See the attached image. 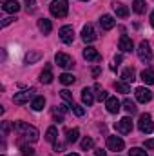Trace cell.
Returning <instances> with one entry per match:
<instances>
[{
    "mask_svg": "<svg viewBox=\"0 0 154 156\" xmlns=\"http://www.w3.org/2000/svg\"><path fill=\"white\" fill-rule=\"evenodd\" d=\"M96 91H98V100H100V102H102V100H107V98H109V96H107V93H105L103 89H100L98 85H96Z\"/></svg>",
    "mask_w": 154,
    "mask_h": 156,
    "instance_id": "cell-36",
    "label": "cell"
},
{
    "mask_svg": "<svg viewBox=\"0 0 154 156\" xmlns=\"http://www.w3.org/2000/svg\"><path fill=\"white\" fill-rule=\"evenodd\" d=\"M134 94H136V100L142 102V104H147V102L152 100V91H149L147 87H138L134 91Z\"/></svg>",
    "mask_w": 154,
    "mask_h": 156,
    "instance_id": "cell-8",
    "label": "cell"
},
{
    "mask_svg": "<svg viewBox=\"0 0 154 156\" xmlns=\"http://www.w3.org/2000/svg\"><path fill=\"white\" fill-rule=\"evenodd\" d=\"M49 11H51V15L56 16V18H64V16H67V13H69L67 0H53L51 5H49Z\"/></svg>",
    "mask_w": 154,
    "mask_h": 156,
    "instance_id": "cell-2",
    "label": "cell"
},
{
    "mask_svg": "<svg viewBox=\"0 0 154 156\" xmlns=\"http://www.w3.org/2000/svg\"><path fill=\"white\" fill-rule=\"evenodd\" d=\"M145 0H134L132 2V9H134V13H138V15H142L143 11H145Z\"/></svg>",
    "mask_w": 154,
    "mask_h": 156,
    "instance_id": "cell-26",
    "label": "cell"
},
{
    "mask_svg": "<svg viewBox=\"0 0 154 156\" xmlns=\"http://www.w3.org/2000/svg\"><path fill=\"white\" fill-rule=\"evenodd\" d=\"M60 94H62V98L65 100V102H69L71 105H73V94L67 91V89H64V91H60Z\"/></svg>",
    "mask_w": 154,
    "mask_h": 156,
    "instance_id": "cell-35",
    "label": "cell"
},
{
    "mask_svg": "<svg viewBox=\"0 0 154 156\" xmlns=\"http://www.w3.org/2000/svg\"><path fill=\"white\" fill-rule=\"evenodd\" d=\"M71 109H73V113H75L76 116H83V115H85V109H83L82 105H76V104H73V105H71Z\"/></svg>",
    "mask_w": 154,
    "mask_h": 156,
    "instance_id": "cell-34",
    "label": "cell"
},
{
    "mask_svg": "<svg viewBox=\"0 0 154 156\" xmlns=\"http://www.w3.org/2000/svg\"><path fill=\"white\" fill-rule=\"evenodd\" d=\"M83 58H85L87 62H100V60H102V56L98 55V51H96L94 47H85V49H83Z\"/></svg>",
    "mask_w": 154,
    "mask_h": 156,
    "instance_id": "cell-14",
    "label": "cell"
},
{
    "mask_svg": "<svg viewBox=\"0 0 154 156\" xmlns=\"http://www.w3.org/2000/svg\"><path fill=\"white\" fill-rule=\"evenodd\" d=\"M138 58L142 60V62H151L152 60V49H151V44L147 42V40H142L140 42V45H138Z\"/></svg>",
    "mask_w": 154,
    "mask_h": 156,
    "instance_id": "cell-3",
    "label": "cell"
},
{
    "mask_svg": "<svg viewBox=\"0 0 154 156\" xmlns=\"http://www.w3.org/2000/svg\"><path fill=\"white\" fill-rule=\"evenodd\" d=\"M58 35H60V40L64 44H73L75 42V29H73V26H64Z\"/></svg>",
    "mask_w": 154,
    "mask_h": 156,
    "instance_id": "cell-6",
    "label": "cell"
},
{
    "mask_svg": "<svg viewBox=\"0 0 154 156\" xmlns=\"http://www.w3.org/2000/svg\"><path fill=\"white\" fill-rule=\"evenodd\" d=\"M145 149H154V138H151V140L145 142Z\"/></svg>",
    "mask_w": 154,
    "mask_h": 156,
    "instance_id": "cell-39",
    "label": "cell"
},
{
    "mask_svg": "<svg viewBox=\"0 0 154 156\" xmlns=\"http://www.w3.org/2000/svg\"><path fill=\"white\" fill-rule=\"evenodd\" d=\"M114 129L120 134H129V133L132 131V122H131V118H121L120 122H116Z\"/></svg>",
    "mask_w": 154,
    "mask_h": 156,
    "instance_id": "cell-7",
    "label": "cell"
},
{
    "mask_svg": "<svg viewBox=\"0 0 154 156\" xmlns=\"http://www.w3.org/2000/svg\"><path fill=\"white\" fill-rule=\"evenodd\" d=\"M2 9H4L5 13H16V11H20V4H18L16 0H5Z\"/></svg>",
    "mask_w": 154,
    "mask_h": 156,
    "instance_id": "cell-18",
    "label": "cell"
},
{
    "mask_svg": "<svg viewBox=\"0 0 154 156\" xmlns=\"http://www.w3.org/2000/svg\"><path fill=\"white\" fill-rule=\"evenodd\" d=\"M121 104H120V100L116 98V96H109L107 100H105V107H107V111L109 113H113V115H116L121 107H120Z\"/></svg>",
    "mask_w": 154,
    "mask_h": 156,
    "instance_id": "cell-13",
    "label": "cell"
},
{
    "mask_svg": "<svg viewBox=\"0 0 154 156\" xmlns=\"http://www.w3.org/2000/svg\"><path fill=\"white\" fill-rule=\"evenodd\" d=\"M33 93H35V91H20V93H15L13 102H15L16 105H22V104L29 102V98H33Z\"/></svg>",
    "mask_w": 154,
    "mask_h": 156,
    "instance_id": "cell-11",
    "label": "cell"
},
{
    "mask_svg": "<svg viewBox=\"0 0 154 156\" xmlns=\"http://www.w3.org/2000/svg\"><path fill=\"white\" fill-rule=\"evenodd\" d=\"M100 26H102V29L109 31V29H113V27L116 26V20L111 16V15H103V16L100 18Z\"/></svg>",
    "mask_w": 154,
    "mask_h": 156,
    "instance_id": "cell-15",
    "label": "cell"
},
{
    "mask_svg": "<svg viewBox=\"0 0 154 156\" xmlns=\"http://www.w3.org/2000/svg\"><path fill=\"white\" fill-rule=\"evenodd\" d=\"M96 156H107V153L103 151V149H96V153H94Z\"/></svg>",
    "mask_w": 154,
    "mask_h": 156,
    "instance_id": "cell-40",
    "label": "cell"
},
{
    "mask_svg": "<svg viewBox=\"0 0 154 156\" xmlns=\"http://www.w3.org/2000/svg\"><path fill=\"white\" fill-rule=\"evenodd\" d=\"M114 89L118 91V93H123V94L131 93V87H129V83H127V82H116V83H114Z\"/></svg>",
    "mask_w": 154,
    "mask_h": 156,
    "instance_id": "cell-27",
    "label": "cell"
},
{
    "mask_svg": "<svg viewBox=\"0 0 154 156\" xmlns=\"http://www.w3.org/2000/svg\"><path fill=\"white\" fill-rule=\"evenodd\" d=\"M118 47L123 51V53H132L134 51V44H132V40L129 38L127 35H123V37H120V42H118Z\"/></svg>",
    "mask_w": 154,
    "mask_h": 156,
    "instance_id": "cell-12",
    "label": "cell"
},
{
    "mask_svg": "<svg viewBox=\"0 0 154 156\" xmlns=\"http://www.w3.org/2000/svg\"><path fill=\"white\" fill-rule=\"evenodd\" d=\"M82 40H83L85 44H91V42L96 40V31H94V27H93L91 24L83 26V29H82Z\"/></svg>",
    "mask_w": 154,
    "mask_h": 156,
    "instance_id": "cell-10",
    "label": "cell"
},
{
    "mask_svg": "<svg viewBox=\"0 0 154 156\" xmlns=\"http://www.w3.org/2000/svg\"><path fill=\"white\" fill-rule=\"evenodd\" d=\"M15 20H16V18H4V20H2V27L9 26V24H11V22H15Z\"/></svg>",
    "mask_w": 154,
    "mask_h": 156,
    "instance_id": "cell-38",
    "label": "cell"
},
{
    "mask_svg": "<svg viewBox=\"0 0 154 156\" xmlns=\"http://www.w3.org/2000/svg\"><path fill=\"white\" fill-rule=\"evenodd\" d=\"M44 105H45V98H44V96H35V98H33V102H31L33 111H42V109H44Z\"/></svg>",
    "mask_w": 154,
    "mask_h": 156,
    "instance_id": "cell-23",
    "label": "cell"
},
{
    "mask_svg": "<svg viewBox=\"0 0 154 156\" xmlns=\"http://www.w3.org/2000/svg\"><path fill=\"white\" fill-rule=\"evenodd\" d=\"M138 127H140V131H142V133H145V134H151V133L154 131L152 118H151V115H149V113H145V115H142V116H140Z\"/></svg>",
    "mask_w": 154,
    "mask_h": 156,
    "instance_id": "cell-4",
    "label": "cell"
},
{
    "mask_svg": "<svg viewBox=\"0 0 154 156\" xmlns=\"http://www.w3.org/2000/svg\"><path fill=\"white\" fill-rule=\"evenodd\" d=\"M65 156H78L76 153H71V154H65Z\"/></svg>",
    "mask_w": 154,
    "mask_h": 156,
    "instance_id": "cell-44",
    "label": "cell"
},
{
    "mask_svg": "<svg viewBox=\"0 0 154 156\" xmlns=\"http://www.w3.org/2000/svg\"><path fill=\"white\" fill-rule=\"evenodd\" d=\"M26 5H27V11H33L35 9V0H26Z\"/></svg>",
    "mask_w": 154,
    "mask_h": 156,
    "instance_id": "cell-37",
    "label": "cell"
},
{
    "mask_svg": "<svg viewBox=\"0 0 154 156\" xmlns=\"http://www.w3.org/2000/svg\"><path fill=\"white\" fill-rule=\"evenodd\" d=\"M2 131H4V134H7V131H9V125H7L5 122L2 123Z\"/></svg>",
    "mask_w": 154,
    "mask_h": 156,
    "instance_id": "cell-41",
    "label": "cell"
},
{
    "mask_svg": "<svg viewBox=\"0 0 154 156\" xmlns=\"http://www.w3.org/2000/svg\"><path fill=\"white\" fill-rule=\"evenodd\" d=\"M58 80H60L64 85H71V83H75V80H76V78L73 76V75H69V73H64V75H60V76H58Z\"/></svg>",
    "mask_w": 154,
    "mask_h": 156,
    "instance_id": "cell-28",
    "label": "cell"
},
{
    "mask_svg": "<svg viewBox=\"0 0 154 156\" xmlns=\"http://www.w3.org/2000/svg\"><path fill=\"white\" fill-rule=\"evenodd\" d=\"M123 109H125V111H127L129 115H134L138 107H136V104H134L132 100H129V98H125V100H123Z\"/></svg>",
    "mask_w": 154,
    "mask_h": 156,
    "instance_id": "cell-24",
    "label": "cell"
},
{
    "mask_svg": "<svg viewBox=\"0 0 154 156\" xmlns=\"http://www.w3.org/2000/svg\"><path fill=\"white\" fill-rule=\"evenodd\" d=\"M151 26H152V27H154V11H152V13H151Z\"/></svg>",
    "mask_w": 154,
    "mask_h": 156,
    "instance_id": "cell-43",
    "label": "cell"
},
{
    "mask_svg": "<svg viewBox=\"0 0 154 156\" xmlns=\"http://www.w3.org/2000/svg\"><path fill=\"white\" fill-rule=\"evenodd\" d=\"M83 2H85V0H83Z\"/></svg>",
    "mask_w": 154,
    "mask_h": 156,
    "instance_id": "cell-45",
    "label": "cell"
},
{
    "mask_svg": "<svg viewBox=\"0 0 154 156\" xmlns=\"http://www.w3.org/2000/svg\"><path fill=\"white\" fill-rule=\"evenodd\" d=\"M107 147H109V151H123V147H125V144H123V140L120 138V136H109L107 138Z\"/></svg>",
    "mask_w": 154,
    "mask_h": 156,
    "instance_id": "cell-9",
    "label": "cell"
},
{
    "mask_svg": "<svg viewBox=\"0 0 154 156\" xmlns=\"http://www.w3.org/2000/svg\"><path fill=\"white\" fill-rule=\"evenodd\" d=\"M38 29L44 33V35H49V33H51V29H53L51 20H47V18H40V20H38Z\"/></svg>",
    "mask_w": 154,
    "mask_h": 156,
    "instance_id": "cell-20",
    "label": "cell"
},
{
    "mask_svg": "<svg viewBox=\"0 0 154 156\" xmlns=\"http://www.w3.org/2000/svg\"><path fill=\"white\" fill-rule=\"evenodd\" d=\"M15 131L22 133L27 142H38V129L33 125H27L26 122H15Z\"/></svg>",
    "mask_w": 154,
    "mask_h": 156,
    "instance_id": "cell-1",
    "label": "cell"
},
{
    "mask_svg": "<svg viewBox=\"0 0 154 156\" xmlns=\"http://www.w3.org/2000/svg\"><path fill=\"white\" fill-rule=\"evenodd\" d=\"M82 102H83V104H85L87 107L94 104V93H93V89L85 87V89L82 91Z\"/></svg>",
    "mask_w": 154,
    "mask_h": 156,
    "instance_id": "cell-16",
    "label": "cell"
},
{
    "mask_svg": "<svg viewBox=\"0 0 154 156\" xmlns=\"http://www.w3.org/2000/svg\"><path fill=\"white\" fill-rule=\"evenodd\" d=\"M40 56H42V55H40L38 51H35V53H27V55H26V60H27L29 64H33V62L40 60Z\"/></svg>",
    "mask_w": 154,
    "mask_h": 156,
    "instance_id": "cell-31",
    "label": "cell"
},
{
    "mask_svg": "<svg viewBox=\"0 0 154 156\" xmlns=\"http://www.w3.org/2000/svg\"><path fill=\"white\" fill-rule=\"evenodd\" d=\"M56 136H58V129L56 127H49L47 133H45V140L51 142V144H54L56 142Z\"/></svg>",
    "mask_w": 154,
    "mask_h": 156,
    "instance_id": "cell-25",
    "label": "cell"
},
{
    "mask_svg": "<svg viewBox=\"0 0 154 156\" xmlns=\"http://www.w3.org/2000/svg\"><path fill=\"white\" fill-rule=\"evenodd\" d=\"M20 151H22V156H35V149L29 145H22Z\"/></svg>",
    "mask_w": 154,
    "mask_h": 156,
    "instance_id": "cell-33",
    "label": "cell"
},
{
    "mask_svg": "<svg viewBox=\"0 0 154 156\" xmlns=\"http://www.w3.org/2000/svg\"><path fill=\"white\" fill-rule=\"evenodd\" d=\"M142 80H143L147 85H152L154 83V71L152 69H143V71H142Z\"/></svg>",
    "mask_w": 154,
    "mask_h": 156,
    "instance_id": "cell-22",
    "label": "cell"
},
{
    "mask_svg": "<svg viewBox=\"0 0 154 156\" xmlns=\"http://www.w3.org/2000/svg\"><path fill=\"white\" fill-rule=\"evenodd\" d=\"M93 145H94L93 138H83V140H82V149H83V151H89Z\"/></svg>",
    "mask_w": 154,
    "mask_h": 156,
    "instance_id": "cell-32",
    "label": "cell"
},
{
    "mask_svg": "<svg viewBox=\"0 0 154 156\" xmlns=\"http://www.w3.org/2000/svg\"><path fill=\"white\" fill-rule=\"evenodd\" d=\"M113 9H114L116 16H120V18H125V16L129 15V9H127V5H123L121 2H114V4H113Z\"/></svg>",
    "mask_w": 154,
    "mask_h": 156,
    "instance_id": "cell-19",
    "label": "cell"
},
{
    "mask_svg": "<svg viewBox=\"0 0 154 156\" xmlns=\"http://www.w3.org/2000/svg\"><path fill=\"white\" fill-rule=\"evenodd\" d=\"M54 62H56L62 69H73V66H75V60H73L69 55H65V53H56Z\"/></svg>",
    "mask_w": 154,
    "mask_h": 156,
    "instance_id": "cell-5",
    "label": "cell"
},
{
    "mask_svg": "<svg viewBox=\"0 0 154 156\" xmlns=\"http://www.w3.org/2000/svg\"><path fill=\"white\" fill-rule=\"evenodd\" d=\"M78 136H80V131H78L76 127H75V129H69V131H67V142L75 144V142L78 140Z\"/></svg>",
    "mask_w": 154,
    "mask_h": 156,
    "instance_id": "cell-29",
    "label": "cell"
},
{
    "mask_svg": "<svg viewBox=\"0 0 154 156\" xmlns=\"http://www.w3.org/2000/svg\"><path fill=\"white\" fill-rule=\"evenodd\" d=\"M93 75H94V76H98V75H100V69H98V67H96V69H93Z\"/></svg>",
    "mask_w": 154,
    "mask_h": 156,
    "instance_id": "cell-42",
    "label": "cell"
},
{
    "mask_svg": "<svg viewBox=\"0 0 154 156\" xmlns=\"http://www.w3.org/2000/svg\"><path fill=\"white\" fill-rule=\"evenodd\" d=\"M40 82H42V83H51V82H53V73H51V67H49V66L40 73Z\"/></svg>",
    "mask_w": 154,
    "mask_h": 156,
    "instance_id": "cell-21",
    "label": "cell"
},
{
    "mask_svg": "<svg viewBox=\"0 0 154 156\" xmlns=\"http://www.w3.org/2000/svg\"><path fill=\"white\" fill-rule=\"evenodd\" d=\"M129 156H149V154H147V151L142 149V147H132V149L129 151Z\"/></svg>",
    "mask_w": 154,
    "mask_h": 156,
    "instance_id": "cell-30",
    "label": "cell"
},
{
    "mask_svg": "<svg viewBox=\"0 0 154 156\" xmlns=\"http://www.w3.org/2000/svg\"><path fill=\"white\" fill-rule=\"evenodd\" d=\"M121 78H123V82L132 83V82L136 80V71H134V67H125V69L121 71Z\"/></svg>",
    "mask_w": 154,
    "mask_h": 156,
    "instance_id": "cell-17",
    "label": "cell"
}]
</instances>
